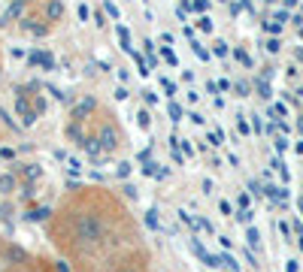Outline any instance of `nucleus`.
Listing matches in <instances>:
<instances>
[{
  "mask_svg": "<svg viewBox=\"0 0 303 272\" xmlns=\"http://www.w3.org/2000/svg\"><path fill=\"white\" fill-rule=\"evenodd\" d=\"M212 51H215L219 58H228V42H222V39H219V42H212Z\"/></svg>",
  "mask_w": 303,
  "mask_h": 272,
  "instance_id": "ddd939ff",
  "label": "nucleus"
},
{
  "mask_svg": "<svg viewBox=\"0 0 303 272\" xmlns=\"http://www.w3.org/2000/svg\"><path fill=\"white\" fill-rule=\"evenodd\" d=\"M55 272H70V266H67V260H55Z\"/></svg>",
  "mask_w": 303,
  "mask_h": 272,
  "instance_id": "5701e85b",
  "label": "nucleus"
},
{
  "mask_svg": "<svg viewBox=\"0 0 303 272\" xmlns=\"http://www.w3.org/2000/svg\"><path fill=\"white\" fill-rule=\"evenodd\" d=\"M118 39H121V48H124V51H131V33H127V27H124V24H118Z\"/></svg>",
  "mask_w": 303,
  "mask_h": 272,
  "instance_id": "9b49d317",
  "label": "nucleus"
},
{
  "mask_svg": "<svg viewBox=\"0 0 303 272\" xmlns=\"http://www.w3.org/2000/svg\"><path fill=\"white\" fill-rule=\"evenodd\" d=\"M94 106H97V100L94 97H85L76 109H73V115H70V121H79V124H85V118L94 112Z\"/></svg>",
  "mask_w": 303,
  "mask_h": 272,
  "instance_id": "423d86ee",
  "label": "nucleus"
},
{
  "mask_svg": "<svg viewBox=\"0 0 303 272\" xmlns=\"http://www.w3.org/2000/svg\"><path fill=\"white\" fill-rule=\"evenodd\" d=\"M267 51H270V55H276V51H279V39H276V36H273V39H267Z\"/></svg>",
  "mask_w": 303,
  "mask_h": 272,
  "instance_id": "f3484780",
  "label": "nucleus"
},
{
  "mask_svg": "<svg viewBox=\"0 0 303 272\" xmlns=\"http://www.w3.org/2000/svg\"><path fill=\"white\" fill-rule=\"evenodd\" d=\"M70 236L82 248H100L106 242V221L97 209H76L70 215Z\"/></svg>",
  "mask_w": 303,
  "mask_h": 272,
  "instance_id": "f257e3e1",
  "label": "nucleus"
},
{
  "mask_svg": "<svg viewBox=\"0 0 303 272\" xmlns=\"http://www.w3.org/2000/svg\"><path fill=\"white\" fill-rule=\"evenodd\" d=\"M15 185H18V176H12V173L0 176V194H12V191H15Z\"/></svg>",
  "mask_w": 303,
  "mask_h": 272,
  "instance_id": "1a4fd4ad",
  "label": "nucleus"
},
{
  "mask_svg": "<svg viewBox=\"0 0 303 272\" xmlns=\"http://www.w3.org/2000/svg\"><path fill=\"white\" fill-rule=\"evenodd\" d=\"M170 115H173V121H179V118H182V109H179V103H170Z\"/></svg>",
  "mask_w": 303,
  "mask_h": 272,
  "instance_id": "a211bd4d",
  "label": "nucleus"
},
{
  "mask_svg": "<svg viewBox=\"0 0 303 272\" xmlns=\"http://www.w3.org/2000/svg\"><path fill=\"white\" fill-rule=\"evenodd\" d=\"M15 112H18L21 124H33L46 112V100H42V94H39L36 85H21L15 91Z\"/></svg>",
  "mask_w": 303,
  "mask_h": 272,
  "instance_id": "f03ea898",
  "label": "nucleus"
},
{
  "mask_svg": "<svg viewBox=\"0 0 303 272\" xmlns=\"http://www.w3.org/2000/svg\"><path fill=\"white\" fill-rule=\"evenodd\" d=\"M79 18H82V21H88V18H91V9H88V6H85V3H82V6H79Z\"/></svg>",
  "mask_w": 303,
  "mask_h": 272,
  "instance_id": "aec40b11",
  "label": "nucleus"
},
{
  "mask_svg": "<svg viewBox=\"0 0 303 272\" xmlns=\"http://www.w3.org/2000/svg\"><path fill=\"white\" fill-rule=\"evenodd\" d=\"M137 118H140V121H137V124H140V127H143V130H149V112H146V109H143V112H140V115H137Z\"/></svg>",
  "mask_w": 303,
  "mask_h": 272,
  "instance_id": "2eb2a0df",
  "label": "nucleus"
},
{
  "mask_svg": "<svg viewBox=\"0 0 303 272\" xmlns=\"http://www.w3.org/2000/svg\"><path fill=\"white\" fill-rule=\"evenodd\" d=\"M49 215H52V212H49L46 206H39V209H30V212H27V218H30V221H46Z\"/></svg>",
  "mask_w": 303,
  "mask_h": 272,
  "instance_id": "9d476101",
  "label": "nucleus"
},
{
  "mask_svg": "<svg viewBox=\"0 0 303 272\" xmlns=\"http://www.w3.org/2000/svg\"><path fill=\"white\" fill-rule=\"evenodd\" d=\"M103 6H106V12H109V15H112V18H118V15H121V12H118V6H115V3H109V0H106V3H103Z\"/></svg>",
  "mask_w": 303,
  "mask_h": 272,
  "instance_id": "dca6fc26",
  "label": "nucleus"
},
{
  "mask_svg": "<svg viewBox=\"0 0 303 272\" xmlns=\"http://www.w3.org/2000/svg\"><path fill=\"white\" fill-rule=\"evenodd\" d=\"M194 9H197V12H206V9H209V0H194Z\"/></svg>",
  "mask_w": 303,
  "mask_h": 272,
  "instance_id": "4be33fe9",
  "label": "nucleus"
},
{
  "mask_svg": "<svg viewBox=\"0 0 303 272\" xmlns=\"http://www.w3.org/2000/svg\"><path fill=\"white\" fill-rule=\"evenodd\" d=\"M249 188H252V194H255V197H261V185H258V182H249Z\"/></svg>",
  "mask_w": 303,
  "mask_h": 272,
  "instance_id": "a878e982",
  "label": "nucleus"
},
{
  "mask_svg": "<svg viewBox=\"0 0 303 272\" xmlns=\"http://www.w3.org/2000/svg\"><path fill=\"white\" fill-rule=\"evenodd\" d=\"M264 27H267L270 33H279V30H282V21H276V18H270V21H267Z\"/></svg>",
  "mask_w": 303,
  "mask_h": 272,
  "instance_id": "4468645a",
  "label": "nucleus"
},
{
  "mask_svg": "<svg viewBox=\"0 0 303 272\" xmlns=\"http://www.w3.org/2000/svg\"><path fill=\"white\" fill-rule=\"evenodd\" d=\"M0 157L9 160V157H15V151H12V148H0Z\"/></svg>",
  "mask_w": 303,
  "mask_h": 272,
  "instance_id": "393cba45",
  "label": "nucleus"
},
{
  "mask_svg": "<svg viewBox=\"0 0 303 272\" xmlns=\"http://www.w3.org/2000/svg\"><path fill=\"white\" fill-rule=\"evenodd\" d=\"M112 272H143L140 266H115Z\"/></svg>",
  "mask_w": 303,
  "mask_h": 272,
  "instance_id": "b1692460",
  "label": "nucleus"
},
{
  "mask_svg": "<svg viewBox=\"0 0 303 272\" xmlns=\"http://www.w3.org/2000/svg\"><path fill=\"white\" fill-rule=\"evenodd\" d=\"M297 245H300V251H303V236H300V239H297Z\"/></svg>",
  "mask_w": 303,
  "mask_h": 272,
  "instance_id": "bb28decb",
  "label": "nucleus"
},
{
  "mask_svg": "<svg viewBox=\"0 0 303 272\" xmlns=\"http://www.w3.org/2000/svg\"><path fill=\"white\" fill-rule=\"evenodd\" d=\"M197 27H200L203 33H209V30H212V21H209V15H200V18H197Z\"/></svg>",
  "mask_w": 303,
  "mask_h": 272,
  "instance_id": "f8f14e48",
  "label": "nucleus"
},
{
  "mask_svg": "<svg viewBox=\"0 0 303 272\" xmlns=\"http://www.w3.org/2000/svg\"><path fill=\"white\" fill-rule=\"evenodd\" d=\"M249 242H252V245H255V248H258V242H261V233H258V230H255V227H252V230H249Z\"/></svg>",
  "mask_w": 303,
  "mask_h": 272,
  "instance_id": "6ab92c4d",
  "label": "nucleus"
},
{
  "mask_svg": "<svg viewBox=\"0 0 303 272\" xmlns=\"http://www.w3.org/2000/svg\"><path fill=\"white\" fill-rule=\"evenodd\" d=\"M42 18L55 27V24L64 18V0H46V3H42Z\"/></svg>",
  "mask_w": 303,
  "mask_h": 272,
  "instance_id": "39448f33",
  "label": "nucleus"
},
{
  "mask_svg": "<svg viewBox=\"0 0 303 272\" xmlns=\"http://www.w3.org/2000/svg\"><path fill=\"white\" fill-rule=\"evenodd\" d=\"M237 58H240V61H243V64H246V67H252V58H249V55H246V51H243V48H237Z\"/></svg>",
  "mask_w": 303,
  "mask_h": 272,
  "instance_id": "412c9836",
  "label": "nucleus"
},
{
  "mask_svg": "<svg viewBox=\"0 0 303 272\" xmlns=\"http://www.w3.org/2000/svg\"><path fill=\"white\" fill-rule=\"evenodd\" d=\"M297 58H300V61H303V48H300V51H297Z\"/></svg>",
  "mask_w": 303,
  "mask_h": 272,
  "instance_id": "cd10ccee",
  "label": "nucleus"
},
{
  "mask_svg": "<svg viewBox=\"0 0 303 272\" xmlns=\"http://www.w3.org/2000/svg\"><path fill=\"white\" fill-rule=\"evenodd\" d=\"M94 136H97V142H100V151H103V154H115V151L121 148V142H124V136H121V130H118V124L112 121V115H109L106 121H100V124H97Z\"/></svg>",
  "mask_w": 303,
  "mask_h": 272,
  "instance_id": "7ed1b4c3",
  "label": "nucleus"
},
{
  "mask_svg": "<svg viewBox=\"0 0 303 272\" xmlns=\"http://www.w3.org/2000/svg\"><path fill=\"white\" fill-rule=\"evenodd\" d=\"M36 64H39L42 70H52V67H55V58H52L49 51H33V55H30V67H36Z\"/></svg>",
  "mask_w": 303,
  "mask_h": 272,
  "instance_id": "6e6552de",
  "label": "nucleus"
},
{
  "mask_svg": "<svg viewBox=\"0 0 303 272\" xmlns=\"http://www.w3.org/2000/svg\"><path fill=\"white\" fill-rule=\"evenodd\" d=\"M21 30L30 33V36H49V33H52V24H49L42 15H24V18H21Z\"/></svg>",
  "mask_w": 303,
  "mask_h": 272,
  "instance_id": "20e7f679",
  "label": "nucleus"
},
{
  "mask_svg": "<svg viewBox=\"0 0 303 272\" xmlns=\"http://www.w3.org/2000/svg\"><path fill=\"white\" fill-rule=\"evenodd\" d=\"M18 179H21V182H27V185L39 182V179H42V170H39V164H21V167H18Z\"/></svg>",
  "mask_w": 303,
  "mask_h": 272,
  "instance_id": "0eeeda50",
  "label": "nucleus"
},
{
  "mask_svg": "<svg viewBox=\"0 0 303 272\" xmlns=\"http://www.w3.org/2000/svg\"><path fill=\"white\" fill-rule=\"evenodd\" d=\"M0 76H3V61H0Z\"/></svg>",
  "mask_w": 303,
  "mask_h": 272,
  "instance_id": "c85d7f7f",
  "label": "nucleus"
}]
</instances>
